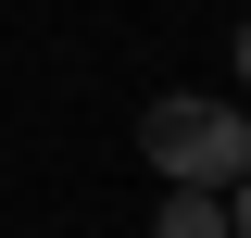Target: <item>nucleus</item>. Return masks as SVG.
Returning a JSON list of instances; mask_svg holds the SVG:
<instances>
[{
    "label": "nucleus",
    "mask_w": 251,
    "mask_h": 238,
    "mask_svg": "<svg viewBox=\"0 0 251 238\" xmlns=\"http://www.w3.org/2000/svg\"><path fill=\"white\" fill-rule=\"evenodd\" d=\"M138 150H151V176H163V188L226 201V188L251 176V113H239V100L176 88V100H151V113H138Z\"/></svg>",
    "instance_id": "f257e3e1"
},
{
    "label": "nucleus",
    "mask_w": 251,
    "mask_h": 238,
    "mask_svg": "<svg viewBox=\"0 0 251 238\" xmlns=\"http://www.w3.org/2000/svg\"><path fill=\"white\" fill-rule=\"evenodd\" d=\"M226 238H251V176H239V188H226Z\"/></svg>",
    "instance_id": "7ed1b4c3"
},
{
    "label": "nucleus",
    "mask_w": 251,
    "mask_h": 238,
    "mask_svg": "<svg viewBox=\"0 0 251 238\" xmlns=\"http://www.w3.org/2000/svg\"><path fill=\"white\" fill-rule=\"evenodd\" d=\"M239 75H251V25H239Z\"/></svg>",
    "instance_id": "20e7f679"
},
{
    "label": "nucleus",
    "mask_w": 251,
    "mask_h": 238,
    "mask_svg": "<svg viewBox=\"0 0 251 238\" xmlns=\"http://www.w3.org/2000/svg\"><path fill=\"white\" fill-rule=\"evenodd\" d=\"M151 238H226V201H201V188H176V201L151 213Z\"/></svg>",
    "instance_id": "f03ea898"
}]
</instances>
